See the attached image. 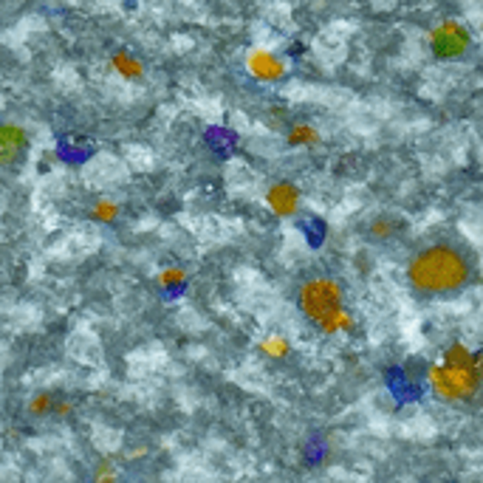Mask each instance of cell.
Returning a JSON list of instances; mask_svg holds the SVG:
<instances>
[{"mask_svg": "<svg viewBox=\"0 0 483 483\" xmlns=\"http://www.w3.org/2000/svg\"><path fill=\"white\" fill-rule=\"evenodd\" d=\"M407 283L419 297H452L475 283V258L458 243L439 241L419 249L407 263Z\"/></svg>", "mask_w": 483, "mask_h": 483, "instance_id": "obj_1", "label": "cell"}, {"mask_svg": "<svg viewBox=\"0 0 483 483\" xmlns=\"http://www.w3.org/2000/svg\"><path fill=\"white\" fill-rule=\"evenodd\" d=\"M54 404H57V399L43 390V393H37V396L29 401V413H32V416H37V419L51 416V413H54Z\"/></svg>", "mask_w": 483, "mask_h": 483, "instance_id": "obj_7", "label": "cell"}, {"mask_svg": "<svg viewBox=\"0 0 483 483\" xmlns=\"http://www.w3.org/2000/svg\"><path fill=\"white\" fill-rule=\"evenodd\" d=\"M469 45V37L461 25H441V29L432 34V51H436V57L441 60H452V57H461Z\"/></svg>", "mask_w": 483, "mask_h": 483, "instance_id": "obj_4", "label": "cell"}, {"mask_svg": "<svg viewBox=\"0 0 483 483\" xmlns=\"http://www.w3.org/2000/svg\"><path fill=\"white\" fill-rule=\"evenodd\" d=\"M25 147H29V133L17 124H0V167L15 164Z\"/></svg>", "mask_w": 483, "mask_h": 483, "instance_id": "obj_5", "label": "cell"}, {"mask_svg": "<svg viewBox=\"0 0 483 483\" xmlns=\"http://www.w3.org/2000/svg\"><path fill=\"white\" fill-rule=\"evenodd\" d=\"M297 203H300V192L294 184L289 182H280L269 190V207L277 212V215H294L297 212Z\"/></svg>", "mask_w": 483, "mask_h": 483, "instance_id": "obj_6", "label": "cell"}, {"mask_svg": "<svg viewBox=\"0 0 483 483\" xmlns=\"http://www.w3.org/2000/svg\"><path fill=\"white\" fill-rule=\"evenodd\" d=\"M478 365H480V353H469L464 345H449L444 353V365H436L429 373L432 390L449 401L472 399L480 381Z\"/></svg>", "mask_w": 483, "mask_h": 483, "instance_id": "obj_2", "label": "cell"}, {"mask_svg": "<svg viewBox=\"0 0 483 483\" xmlns=\"http://www.w3.org/2000/svg\"><path fill=\"white\" fill-rule=\"evenodd\" d=\"M396 226H399V223H396L393 218H376V221L370 223V235L379 238V241H381V238H390V235L396 232Z\"/></svg>", "mask_w": 483, "mask_h": 483, "instance_id": "obj_9", "label": "cell"}, {"mask_svg": "<svg viewBox=\"0 0 483 483\" xmlns=\"http://www.w3.org/2000/svg\"><path fill=\"white\" fill-rule=\"evenodd\" d=\"M297 305L300 311L309 317L320 330H337L348 328L350 317L342 314V289L337 280L330 277H311L305 280L297 291Z\"/></svg>", "mask_w": 483, "mask_h": 483, "instance_id": "obj_3", "label": "cell"}, {"mask_svg": "<svg viewBox=\"0 0 483 483\" xmlns=\"http://www.w3.org/2000/svg\"><path fill=\"white\" fill-rule=\"evenodd\" d=\"M94 218H99V221H113V218H116V207H113V203H99V207L94 210Z\"/></svg>", "mask_w": 483, "mask_h": 483, "instance_id": "obj_10", "label": "cell"}, {"mask_svg": "<svg viewBox=\"0 0 483 483\" xmlns=\"http://www.w3.org/2000/svg\"><path fill=\"white\" fill-rule=\"evenodd\" d=\"M317 142V131L311 124H294L291 133H289V144L300 147V144H314Z\"/></svg>", "mask_w": 483, "mask_h": 483, "instance_id": "obj_8", "label": "cell"}]
</instances>
